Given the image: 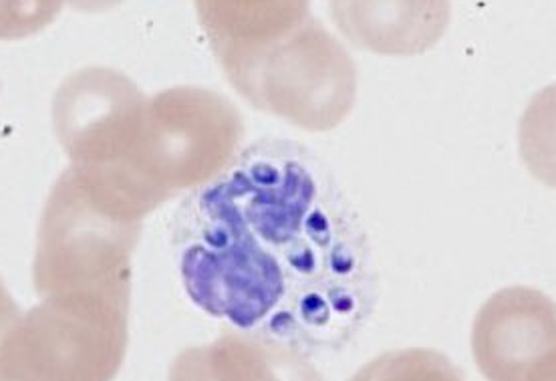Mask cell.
Returning a JSON list of instances; mask_svg holds the SVG:
<instances>
[{"label":"cell","mask_w":556,"mask_h":381,"mask_svg":"<svg viewBox=\"0 0 556 381\" xmlns=\"http://www.w3.org/2000/svg\"><path fill=\"white\" fill-rule=\"evenodd\" d=\"M174 225L186 293L238 331L325 341L345 335L371 303L362 225L294 141L247 148L184 200Z\"/></svg>","instance_id":"1"},{"label":"cell","mask_w":556,"mask_h":381,"mask_svg":"<svg viewBox=\"0 0 556 381\" xmlns=\"http://www.w3.org/2000/svg\"><path fill=\"white\" fill-rule=\"evenodd\" d=\"M242 138L244 122L230 99L202 87H172L146 101L126 164L87 172L112 183L146 218L169 198L220 176Z\"/></svg>","instance_id":"2"},{"label":"cell","mask_w":556,"mask_h":381,"mask_svg":"<svg viewBox=\"0 0 556 381\" xmlns=\"http://www.w3.org/2000/svg\"><path fill=\"white\" fill-rule=\"evenodd\" d=\"M131 284L41 296L0 345L2 381H113L129 339Z\"/></svg>","instance_id":"3"},{"label":"cell","mask_w":556,"mask_h":381,"mask_svg":"<svg viewBox=\"0 0 556 381\" xmlns=\"http://www.w3.org/2000/svg\"><path fill=\"white\" fill-rule=\"evenodd\" d=\"M141 223L103 186L70 166L42 211L33 265L37 295L131 284Z\"/></svg>","instance_id":"4"},{"label":"cell","mask_w":556,"mask_h":381,"mask_svg":"<svg viewBox=\"0 0 556 381\" xmlns=\"http://www.w3.org/2000/svg\"><path fill=\"white\" fill-rule=\"evenodd\" d=\"M252 107L306 131L341 126L357 98V67L317 18L224 67Z\"/></svg>","instance_id":"5"},{"label":"cell","mask_w":556,"mask_h":381,"mask_svg":"<svg viewBox=\"0 0 556 381\" xmlns=\"http://www.w3.org/2000/svg\"><path fill=\"white\" fill-rule=\"evenodd\" d=\"M148 98L127 75L87 67L70 75L53 101L56 138L71 164L115 172L138 138Z\"/></svg>","instance_id":"6"},{"label":"cell","mask_w":556,"mask_h":381,"mask_svg":"<svg viewBox=\"0 0 556 381\" xmlns=\"http://www.w3.org/2000/svg\"><path fill=\"white\" fill-rule=\"evenodd\" d=\"M555 347L556 303L536 289H502L476 315L473 361L488 381H527Z\"/></svg>","instance_id":"7"},{"label":"cell","mask_w":556,"mask_h":381,"mask_svg":"<svg viewBox=\"0 0 556 381\" xmlns=\"http://www.w3.org/2000/svg\"><path fill=\"white\" fill-rule=\"evenodd\" d=\"M341 35L357 49L388 56L421 55L450 27V0H329Z\"/></svg>","instance_id":"8"},{"label":"cell","mask_w":556,"mask_h":381,"mask_svg":"<svg viewBox=\"0 0 556 381\" xmlns=\"http://www.w3.org/2000/svg\"><path fill=\"white\" fill-rule=\"evenodd\" d=\"M167 381H323L294 345L263 333L226 331L214 343L181 352Z\"/></svg>","instance_id":"9"},{"label":"cell","mask_w":556,"mask_h":381,"mask_svg":"<svg viewBox=\"0 0 556 381\" xmlns=\"http://www.w3.org/2000/svg\"><path fill=\"white\" fill-rule=\"evenodd\" d=\"M210 49L228 67L303 25L311 0H194Z\"/></svg>","instance_id":"10"},{"label":"cell","mask_w":556,"mask_h":381,"mask_svg":"<svg viewBox=\"0 0 556 381\" xmlns=\"http://www.w3.org/2000/svg\"><path fill=\"white\" fill-rule=\"evenodd\" d=\"M518 152L530 174L556 190V84L530 99L518 126Z\"/></svg>","instance_id":"11"},{"label":"cell","mask_w":556,"mask_h":381,"mask_svg":"<svg viewBox=\"0 0 556 381\" xmlns=\"http://www.w3.org/2000/svg\"><path fill=\"white\" fill-rule=\"evenodd\" d=\"M349 381H464L458 367L433 350L383 353Z\"/></svg>","instance_id":"12"},{"label":"cell","mask_w":556,"mask_h":381,"mask_svg":"<svg viewBox=\"0 0 556 381\" xmlns=\"http://www.w3.org/2000/svg\"><path fill=\"white\" fill-rule=\"evenodd\" d=\"M65 0H0V41H18L55 21Z\"/></svg>","instance_id":"13"},{"label":"cell","mask_w":556,"mask_h":381,"mask_svg":"<svg viewBox=\"0 0 556 381\" xmlns=\"http://www.w3.org/2000/svg\"><path fill=\"white\" fill-rule=\"evenodd\" d=\"M18 317H21V309L0 279V345L7 338V333L11 331V327L18 321ZM0 381H2V376H0Z\"/></svg>","instance_id":"14"},{"label":"cell","mask_w":556,"mask_h":381,"mask_svg":"<svg viewBox=\"0 0 556 381\" xmlns=\"http://www.w3.org/2000/svg\"><path fill=\"white\" fill-rule=\"evenodd\" d=\"M527 381H556V347L544 357L541 366L530 373Z\"/></svg>","instance_id":"15"},{"label":"cell","mask_w":556,"mask_h":381,"mask_svg":"<svg viewBox=\"0 0 556 381\" xmlns=\"http://www.w3.org/2000/svg\"><path fill=\"white\" fill-rule=\"evenodd\" d=\"M75 11H84V13H101L108 11L115 4H119L122 0H67Z\"/></svg>","instance_id":"16"}]
</instances>
